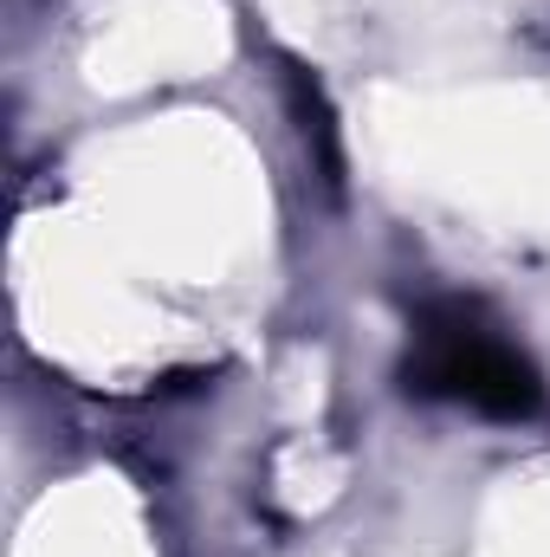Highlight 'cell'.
I'll return each instance as SVG.
<instances>
[{"mask_svg": "<svg viewBox=\"0 0 550 557\" xmlns=\"http://www.w3.org/2000/svg\"><path fill=\"white\" fill-rule=\"evenodd\" d=\"M402 383L414 396H453V403H473L479 416H532L545 403V383L532 370V357H518L479 305H434L421 311L409 344V363H402Z\"/></svg>", "mask_w": 550, "mask_h": 557, "instance_id": "obj_1", "label": "cell"}, {"mask_svg": "<svg viewBox=\"0 0 550 557\" xmlns=\"http://www.w3.org/2000/svg\"><path fill=\"white\" fill-rule=\"evenodd\" d=\"M291 111H298V131H304V143L317 149V169H324V182L337 188L343 182V162H337V131H330V111H324V98H317V85L291 65Z\"/></svg>", "mask_w": 550, "mask_h": 557, "instance_id": "obj_2", "label": "cell"}]
</instances>
